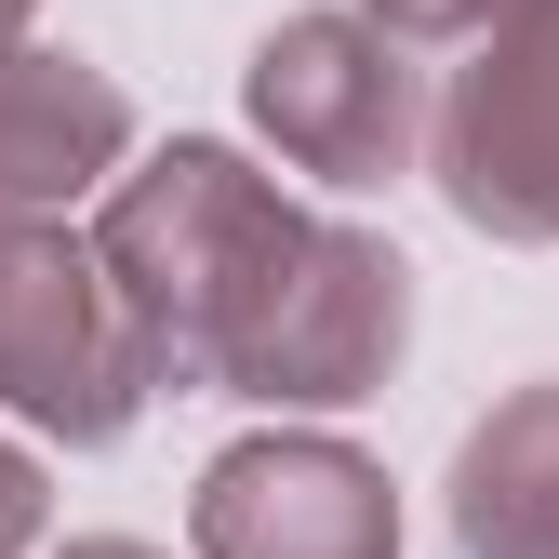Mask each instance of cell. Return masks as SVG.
I'll return each mask as SVG.
<instances>
[{"mask_svg":"<svg viewBox=\"0 0 559 559\" xmlns=\"http://www.w3.org/2000/svg\"><path fill=\"white\" fill-rule=\"evenodd\" d=\"M307 227H320L307 200L280 174H253L240 147H214V133H174L160 160H133L94 200V253L120 280V307L147 320V346H160L174 386H214V400H227L240 333L280 294V266L307 253Z\"/></svg>","mask_w":559,"mask_h":559,"instance_id":"1","label":"cell"},{"mask_svg":"<svg viewBox=\"0 0 559 559\" xmlns=\"http://www.w3.org/2000/svg\"><path fill=\"white\" fill-rule=\"evenodd\" d=\"M174 373L147 320L120 307V280L94 240H67L53 214H14L0 200V413L67 453H107L133 413H147Z\"/></svg>","mask_w":559,"mask_h":559,"instance_id":"2","label":"cell"},{"mask_svg":"<svg viewBox=\"0 0 559 559\" xmlns=\"http://www.w3.org/2000/svg\"><path fill=\"white\" fill-rule=\"evenodd\" d=\"M240 107L253 133L280 147V174L307 187H386L413 174V147H427V67H413V40L386 14H294L266 27L253 67H240Z\"/></svg>","mask_w":559,"mask_h":559,"instance_id":"3","label":"cell"},{"mask_svg":"<svg viewBox=\"0 0 559 559\" xmlns=\"http://www.w3.org/2000/svg\"><path fill=\"white\" fill-rule=\"evenodd\" d=\"M400 346H413V266H400V240L320 214L307 253L280 266L266 320L240 333L227 400H266V413H346V400H373V386L400 373Z\"/></svg>","mask_w":559,"mask_h":559,"instance_id":"4","label":"cell"},{"mask_svg":"<svg viewBox=\"0 0 559 559\" xmlns=\"http://www.w3.org/2000/svg\"><path fill=\"white\" fill-rule=\"evenodd\" d=\"M427 174L479 240L559 253V0L507 14L453 67V94L427 120Z\"/></svg>","mask_w":559,"mask_h":559,"instance_id":"5","label":"cell"},{"mask_svg":"<svg viewBox=\"0 0 559 559\" xmlns=\"http://www.w3.org/2000/svg\"><path fill=\"white\" fill-rule=\"evenodd\" d=\"M187 546L200 559H400V493L373 453H346L320 427H266L200 466Z\"/></svg>","mask_w":559,"mask_h":559,"instance_id":"6","label":"cell"},{"mask_svg":"<svg viewBox=\"0 0 559 559\" xmlns=\"http://www.w3.org/2000/svg\"><path fill=\"white\" fill-rule=\"evenodd\" d=\"M120 160H133V94L94 53H53V40L0 53V200H14V214L107 200Z\"/></svg>","mask_w":559,"mask_h":559,"instance_id":"7","label":"cell"},{"mask_svg":"<svg viewBox=\"0 0 559 559\" xmlns=\"http://www.w3.org/2000/svg\"><path fill=\"white\" fill-rule=\"evenodd\" d=\"M453 546L466 559H559V373L507 386L453 440Z\"/></svg>","mask_w":559,"mask_h":559,"instance_id":"8","label":"cell"},{"mask_svg":"<svg viewBox=\"0 0 559 559\" xmlns=\"http://www.w3.org/2000/svg\"><path fill=\"white\" fill-rule=\"evenodd\" d=\"M360 14H386L400 40H493L507 14H533V0H360Z\"/></svg>","mask_w":559,"mask_h":559,"instance_id":"9","label":"cell"},{"mask_svg":"<svg viewBox=\"0 0 559 559\" xmlns=\"http://www.w3.org/2000/svg\"><path fill=\"white\" fill-rule=\"evenodd\" d=\"M40 520H53L40 453H27V440H0V559H27V546H40Z\"/></svg>","mask_w":559,"mask_h":559,"instance_id":"10","label":"cell"},{"mask_svg":"<svg viewBox=\"0 0 559 559\" xmlns=\"http://www.w3.org/2000/svg\"><path fill=\"white\" fill-rule=\"evenodd\" d=\"M67 559H160V546H133V533H81Z\"/></svg>","mask_w":559,"mask_h":559,"instance_id":"11","label":"cell"},{"mask_svg":"<svg viewBox=\"0 0 559 559\" xmlns=\"http://www.w3.org/2000/svg\"><path fill=\"white\" fill-rule=\"evenodd\" d=\"M27 14H40V0H0V53H14V40H27Z\"/></svg>","mask_w":559,"mask_h":559,"instance_id":"12","label":"cell"}]
</instances>
